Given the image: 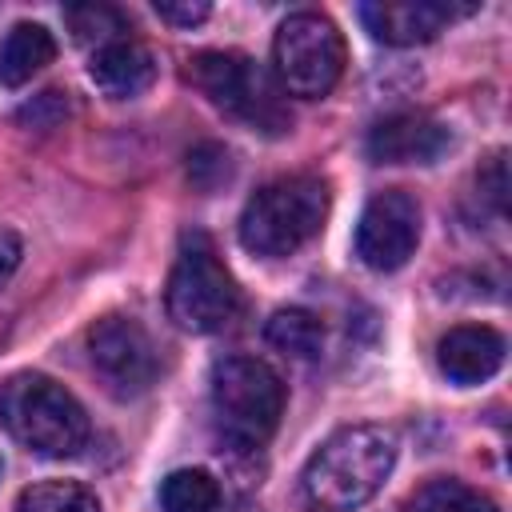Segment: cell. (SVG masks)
<instances>
[{
  "mask_svg": "<svg viewBox=\"0 0 512 512\" xmlns=\"http://www.w3.org/2000/svg\"><path fill=\"white\" fill-rule=\"evenodd\" d=\"M448 148H452V132L440 120L416 112L380 120L364 140L372 164H436Z\"/></svg>",
  "mask_w": 512,
  "mask_h": 512,
  "instance_id": "8fae6325",
  "label": "cell"
},
{
  "mask_svg": "<svg viewBox=\"0 0 512 512\" xmlns=\"http://www.w3.org/2000/svg\"><path fill=\"white\" fill-rule=\"evenodd\" d=\"M0 428L48 460L76 456L92 432L84 404L44 372H12L0 384Z\"/></svg>",
  "mask_w": 512,
  "mask_h": 512,
  "instance_id": "7a4b0ae2",
  "label": "cell"
},
{
  "mask_svg": "<svg viewBox=\"0 0 512 512\" xmlns=\"http://www.w3.org/2000/svg\"><path fill=\"white\" fill-rule=\"evenodd\" d=\"M156 16L168 20V24H180V28H192L208 16V4L204 0H156Z\"/></svg>",
  "mask_w": 512,
  "mask_h": 512,
  "instance_id": "44dd1931",
  "label": "cell"
},
{
  "mask_svg": "<svg viewBox=\"0 0 512 512\" xmlns=\"http://www.w3.org/2000/svg\"><path fill=\"white\" fill-rule=\"evenodd\" d=\"M68 24H72V36H76L80 44H92V40H96V48L120 40V32H124V16H120L116 8H108V4H80V8H68Z\"/></svg>",
  "mask_w": 512,
  "mask_h": 512,
  "instance_id": "d6986e66",
  "label": "cell"
},
{
  "mask_svg": "<svg viewBox=\"0 0 512 512\" xmlns=\"http://www.w3.org/2000/svg\"><path fill=\"white\" fill-rule=\"evenodd\" d=\"M328 216V184L312 172L268 180L240 212V244L256 256L280 260L304 248Z\"/></svg>",
  "mask_w": 512,
  "mask_h": 512,
  "instance_id": "3957f363",
  "label": "cell"
},
{
  "mask_svg": "<svg viewBox=\"0 0 512 512\" xmlns=\"http://www.w3.org/2000/svg\"><path fill=\"white\" fill-rule=\"evenodd\" d=\"M20 256H24V244L12 228H0V288L12 280V272L20 268Z\"/></svg>",
  "mask_w": 512,
  "mask_h": 512,
  "instance_id": "7402d4cb",
  "label": "cell"
},
{
  "mask_svg": "<svg viewBox=\"0 0 512 512\" xmlns=\"http://www.w3.org/2000/svg\"><path fill=\"white\" fill-rule=\"evenodd\" d=\"M0 468H4V464H0Z\"/></svg>",
  "mask_w": 512,
  "mask_h": 512,
  "instance_id": "603a6c76",
  "label": "cell"
},
{
  "mask_svg": "<svg viewBox=\"0 0 512 512\" xmlns=\"http://www.w3.org/2000/svg\"><path fill=\"white\" fill-rule=\"evenodd\" d=\"M188 176H192V184H196L200 192H212L216 184H224V180L232 176V156H228V148H220V144H200V148L188 156Z\"/></svg>",
  "mask_w": 512,
  "mask_h": 512,
  "instance_id": "ffe728a7",
  "label": "cell"
},
{
  "mask_svg": "<svg viewBox=\"0 0 512 512\" xmlns=\"http://www.w3.org/2000/svg\"><path fill=\"white\" fill-rule=\"evenodd\" d=\"M264 340L292 360H312L324 348V324L308 308H280L264 324Z\"/></svg>",
  "mask_w": 512,
  "mask_h": 512,
  "instance_id": "9a60e30c",
  "label": "cell"
},
{
  "mask_svg": "<svg viewBox=\"0 0 512 512\" xmlns=\"http://www.w3.org/2000/svg\"><path fill=\"white\" fill-rule=\"evenodd\" d=\"M16 512H100V500L76 480H40L20 492Z\"/></svg>",
  "mask_w": 512,
  "mask_h": 512,
  "instance_id": "ac0fdd59",
  "label": "cell"
},
{
  "mask_svg": "<svg viewBox=\"0 0 512 512\" xmlns=\"http://www.w3.org/2000/svg\"><path fill=\"white\" fill-rule=\"evenodd\" d=\"M88 76L92 84L108 96V100H132L140 92L152 88L156 80V56L140 44V40H112L104 48L92 52V64H88Z\"/></svg>",
  "mask_w": 512,
  "mask_h": 512,
  "instance_id": "4fadbf2b",
  "label": "cell"
},
{
  "mask_svg": "<svg viewBox=\"0 0 512 512\" xmlns=\"http://www.w3.org/2000/svg\"><path fill=\"white\" fill-rule=\"evenodd\" d=\"M56 56V40L44 24H12L8 36L0 40V84L4 88H20L28 84L36 72H44Z\"/></svg>",
  "mask_w": 512,
  "mask_h": 512,
  "instance_id": "5bb4252c",
  "label": "cell"
},
{
  "mask_svg": "<svg viewBox=\"0 0 512 512\" xmlns=\"http://www.w3.org/2000/svg\"><path fill=\"white\" fill-rule=\"evenodd\" d=\"M88 360L104 388L120 400L148 392L160 376V352L140 320L132 316H104L88 328Z\"/></svg>",
  "mask_w": 512,
  "mask_h": 512,
  "instance_id": "ba28073f",
  "label": "cell"
},
{
  "mask_svg": "<svg viewBox=\"0 0 512 512\" xmlns=\"http://www.w3.org/2000/svg\"><path fill=\"white\" fill-rule=\"evenodd\" d=\"M212 416L224 444L252 452L284 416V380L256 356H224L212 368Z\"/></svg>",
  "mask_w": 512,
  "mask_h": 512,
  "instance_id": "277c9868",
  "label": "cell"
},
{
  "mask_svg": "<svg viewBox=\"0 0 512 512\" xmlns=\"http://www.w3.org/2000/svg\"><path fill=\"white\" fill-rule=\"evenodd\" d=\"M420 244V204L404 188L376 192L356 224V256L372 272H396Z\"/></svg>",
  "mask_w": 512,
  "mask_h": 512,
  "instance_id": "9c48e42d",
  "label": "cell"
},
{
  "mask_svg": "<svg viewBox=\"0 0 512 512\" xmlns=\"http://www.w3.org/2000/svg\"><path fill=\"white\" fill-rule=\"evenodd\" d=\"M348 48L324 12H292L272 36V68L284 92L320 100L344 76Z\"/></svg>",
  "mask_w": 512,
  "mask_h": 512,
  "instance_id": "52a82bcc",
  "label": "cell"
},
{
  "mask_svg": "<svg viewBox=\"0 0 512 512\" xmlns=\"http://www.w3.org/2000/svg\"><path fill=\"white\" fill-rule=\"evenodd\" d=\"M504 336L488 324H456L436 344V364L452 384H484L504 364Z\"/></svg>",
  "mask_w": 512,
  "mask_h": 512,
  "instance_id": "7c38bea8",
  "label": "cell"
},
{
  "mask_svg": "<svg viewBox=\"0 0 512 512\" xmlns=\"http://www.w3.org/2000/svg\"><path fill=\"white\" fill-rule=\"evenodd\" d=\"M188 80L208 96V104H216L220 112L236 116L256 132L280 136L292 124L272 80L244 52H196L188 60Z\"/></svg>",
  "mask_w": 512,
  "mask_h": 512,
  "instance_id": "8992f818",
  "label": "cell"
},
{
  "mask_svg": "<svg viewBox=\"0 0 512 512\" xmlns=\"http://www.w3.org/2000/svg\"><path fill=\"white\" fill-rule=\"evenodd\" d=\"M472 4H444V0H380L360 4V20L372 40L392 48H412L436 40L456 16H468Z\"/></svg>",
  "mask_w": 512,
  "mask_h": 512,
  "instance_id": "30bf717a",
  "label": "cell"
},
{
  "mask_svg": "<svg viewBox=\"0 0 512 512\" xmlns=\"http://www.w3.org/2000/svg\"><path fill=\"white\" fill-rule=\"evenodd\" d=\"M220 484L204 468H180L160 480V512H216Z\"/></svg>",
  "mask_w": 512,
  "mask_h": 512,
  "instance_id": "2e32d148",
  "label": "cell"
},
{
  "mask_svg": "<svg viewBox=\"0 0 512 512\" xmlns=\"http://www.w3.org/2000/svg\"><path fill=\"white\" fill-rule=\"evenodd\" d=\"M408 512H500V508H496V500L488 492H480V488H472L464 480L440 476V480H428V484H420L412 492Z\"/></svg>",
  "mask_w": 512,
  "mask_h": 512,
  "instance_id": "e0dca14e",
  "label": "cell"
},
{
  "mask_svg": "<svg viewBox=\"0 0 512 512\" xmlns=\"http://www.w3.org/2000/svg\"><path fill=\"white\" fill-rule=\"evenodd\" d=\"M396 464V436L380 424H352L332 432L304 464V500L320 512H352L368 504Z\"/></svg>",
  "mask_w": 512,
  "mask_h": 512,
  "instance_id": "6da1fadb",
  "label": "cell"
},
{
  "mask_svg": "<svg viewBox=\"0 0 512 512\" xmlns=\"http://www.w3.org/2000/svg\"><path fill=\"white\" fill-rule=\"evenodd\" d=\"M164 308L176 320V328L196 332V336L220 332L240 312V288L204 232L184 236L168 288H164Z\"/></svg>",
  "mask_w": 512,
  "mask_h": 512,
  "instance_id": "5b68a950",
  "label": "cell"
}]
</instances>
